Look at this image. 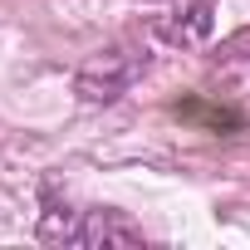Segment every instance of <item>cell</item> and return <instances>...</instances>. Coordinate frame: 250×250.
<instances>
[{
	"mask_svg": "<svg viewBox=\"0 0 250 250\" xmlns=\"http://www.w3.org/2000/svg\"><path fill=\"white\" fill-rule=\"evenodd\" d=\"M40 240H64V245H88V250H108V245H143V230L133 221H123L118 211L98 206V211H69L54 196H44V221H40Z\"/></svg>",
	"mask_w": 250,
	"mask_h": 250,
	"instance_id": "cell-1",
	"label": "cell"
},
{
	"mask_svg": "<svg viewBox=\"0 0 250 250\" xmlns=\"http://www.w3.org/2000/svg\"><path fill=\"white\" fill-rule=\"evenodd\" d=\"M147 64H152L147 44H108V49H98L93 59H83L74 88H79L83 103H113V98H123V93L143 79Z\"/></svg>",
	"mask_w": 250,
	"mask_h": 250,
	"instance_id": "cell-2",
	"label": "cell"
},
{
	"mask_svg": "<svg viewBox=\"0 0 250 250\" xmlns=\"http://www.w3.org/2000/svg\"><path fill=\"white\" fill-rule=\"evenodd\" d=\"M211 30H216L211 0H182L172 15H162V20H157V35H162L167 44H182V49L206 44V40H211Z\"/></svg>",
	"mask_w": 250,
	"mask_h": 250,
	"instance_id": "cell-3",
	"label": "cell"
},
{
	"mask_svg": "<svg viewBox=\"0 0 250 250\" xmlns=\"http://www.w3.org/2000/svg\"><path fill=\"white\" fill-rule=\"evenodd\" d=\"M177 113L182 118H206V128H216V133L221 128H240V113L235 108H216V103H182Z\"/></svg>",
	"mask_w": 250,
	"mask_h": 250,
	"instance_id": "cell-4",
	"label": "cell"
}]
</instances>
